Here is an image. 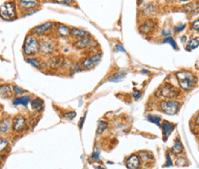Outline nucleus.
I'll use <instances>...</instances> for the list:
<instances>
[{"mask_svg": "<svg viewBox=\"0 0 199 169\" xmlns=\"http://www.w3.org/2000/svg\"><path fill=\"white\" fill-rule=\"evenodd\" d=\"M176 78L179 82L180 86L185 90V91H189L193 89L196 84V77L188 70H182L176 73Z\"/></svg>", "mask_w": 199, "mask_h": 169, "instance_id": "1", "label": "nucleus"}, {"mask_svg": "<svg viewBox=\"0 0 199 169\" xmlns=\"http://www.w3.org/2000/svg\"><path fill=\"white\" fill-rule=\"evenodd\" d=\"M179 94V91L170 83L162 84L156 92V95L159 98H175Z\"/></svg>", "mask_w": 199, "mask_h": 169, "instance_id": "2", "label": "nucleus"}, {"mask_svg": "<svg viewBox=\"0 0 199 169\" xmlns=\"http://www.w3.org/2000/svg\"><path fill=\"white\" fill-rule=\"evenodd\" d=\"M40 48V44L37 40V38H35L32 35H29L24 43V46H23V49L26 55H33L37 53V51Z\"/></svg>", "mask_w": 199, "mask_h": 169, "instance_id": "3", "label": "nucleus"}, {"mask_svg": "<svg viewBox=\"0 0 199 169\" xmlns=\"http://www.w3.org/2000/svg\"><path fill=\"white\" fill-rule=\"evenodd\" d=\"M0 17L10 20L16 17V7L13 2H6L0 7Z\"/></svg>", "mask_w": 199, "mask_h": 169, "instance_id": "4", "label": "nucleus"}, {"mask_svg": "<svg viewBox=\"0 0 199 169\" xmlns=\"http://www.w3.org/2000/svg\"><path fill=\"white\" fill-rule=\"evenodd\" d=\"M180 105L176 101H162L159 104L160 111L167 115H175L179 111Z\"/></svg>", "mask_w": 199, "mask_h": 169, "instance_id": "5", "label": "nucleus"}, {"mask_svg": "<svg viewBox=\"0 0 199 169\" xmlns=\"http://www.w3.org/2000/svg\"><path fill=\"white\" fill-rule=\"evenodd\" d=\"M101 58V54H97L95 55L91 56V58H86L83 61V63H82L83 67H84V69H92V67L100 61Z\"/></svg>", "mask_w": 199, "mask_h": 169, "instance_id": "6", "label": "nucleus"}, {"mask_svg": "<svg viewBox=\"0 0 199 169\" xmlns=\"http://www.w3.org/2000/svg\"><path fill=\"white\" fill-rule=\"evenodd\" d=\"M126 166L129 169H138L140 167V159L136 154H132L126 160Z\"/></svg>", "mask_w": 199, "mask_h": 169, "instance_id": "7", "label": "nucleus"}, {"mask_svg": "<svg viewBox=\"0 0 199 169\" xmlns=\"http://www.w3.org/2000/svg\"><path fill=\"white\" fill-rule=\"evenodd\" d=\"M155 28V22L153 19H147L144 23L141 25V27L139 28L140 31H141L142 33H144V34H148V33H149L150 31H152L154 30Z\"/></svg>", "mask_w": 199, "mask_h": 169, "instance_id": "8", "label": "nucleus"}, {"mask_svg": "<svg viewBox=\"0 0 199 169\" xmlns=\"http://www.w3.org/2000/svg\"><path fill=\"white\" fill-rule=\"evenodd\" d=\"M26 126V120L25 118L21 117V116H19L17 117L15 119H14V122H13V129L17 132H19L21 131L23 129L25 128Z\"/></svg>", "mask_w": 199, "mask_h": 169, "instance_id": "9", "label": "nucleus"}, {"mask_svg": "<svg viewBox=\"0 0 199 169\" xmlns=\"http://www.w3.org/2000/svg\"><path fill=\"white\" fill-rule=\"evenodd\" d=\"M53 23L52 22H46L44 24H42L40 26H37L32 29L33 33H36V34H42V33H44L46 31H48L50 29L53 28Z\"/></svg>", "mask_w": 199, "mask_h": 169, "instance_id": "10", "label": "nucleus"}, {"mask_svg": "<svg viewBox=\"0 0 199 169\" xmlns=\"http://www.w3.org/2000/svg\"><path fill=\"white\" fill-rule=\"evenodd\" d=\"M174 129V125L171 123H169V122H166L164 121L163 122V125H162V130H163V135H164V140L166 141L167 138L169 137V135L171 133V131L173 130Z\"/></svg>", "mask_w": 199, "mask_h": 169, "instance_id": "11", "label": "nucleus"}, {"mask_svg": "<svg viewBox=\"0 0 199 169\" xmlns=\"http://www.w3.org/2000/svg\"><path fill=\"white\" fill-rule=\"evenodd\" d=\"M93 43H94V42H93L91 39H89V38H83L82 40L78 41L75 43V46L77 48H86V47L90 46L91 44H93Z\"/></svg>", "mask_w": 199, "mask_h": 169, "instance_id": "12", "label": "nucleus"}, {"mask_svg": "<svg viewBox=\"0 0 199 169\" xmlns=\"http://www.w3.org/2000/svg\"><path fill=\"white\" fill-rule=\"evenodd\" d=\"M12 95V92H11V88L9 85L2 84L0 85V96L3 98H8Z\"/></svg>", "mask_w": 199, "mask_h": 169, "instance_id": "13", "label": "nucleus"}, {"mask_svg": "<svg viewBox=\"0 0 199 169\" xmlns=\"http://www.w3.org/2000/svg\"><path fill=\"white\" fill-rule=\"evenodd\" d=\"M30 97L29 96H22V97H19L16 98L15 100H13V105H24L27 106L29 102H30Z\"/></svg>", "mask_w": 199, "mask_h": 169, "instance_id": "14", "label": "nucleus"}, {"mask_svg": "<svg viewBox=\"0 0 199 169\" xmlns=\"http://www.w3.org/2000/svg\"><path fill=\"white\" fill-rule=\"evenodd\" d=\"M11 125V120L9 118H4L0 121V133L7 132Z\"/></svg>", "mask_w": 199, "mask_h": 169, "instance_id": "15", "label": "nucleus"}, {"mask_svg": "<svg viewBox=\"0 0 199 169\" xmlns=\"http://www.w3.org/2000/svg\"><path fill=\"white\" fill-rule=\"evenodd\" d=\"M70 34L73 37H77V38H85L86 36H88L89 33L80 29H72L70 31Z\"/></svg>", "mask_w": 199, "mask_h": 169, "instance_id": "16", "label": "nucleus"}, {"mask_svg": "<svg viewBox=\"0 0 199 169\" xmlns=\"http://www.w3.org/2000/svg\"><path fill=\"white\" fill-rule=\"evenodd\" d=\"M183 152V146L182 144V142L179 140H176L175 141V144L171 149V153L175 155H179Z\"/></svg>", "mask_w": 199, "mask_h": 169, "instance_id": "17", "label": "nucleus"}, {"mask_svg": "<svg viewBox=\"0 0 199 169\" xmlns=\"http://www.w3.org/2000/svg\"><path fill=\"white\" fill-rule=\"evenodd\" d=\"M53 49H54V46H53L52 42H50V41L43 42V43H42V46H41V50H42V52L44 53V54L50 53Z\"/></svg>", "mask_w": 199, "mask_h": 169, "instance_id": "18", "label": "nucleus"}, {"mask_svg": "<svg viewBox=\"0 0 199 169\" xmlns=\"http://www.w3.org/2000/svg\"><path fill=\"white\" fill-rule=\"evenodd\" d=\"M31 107H32V109L35 110V111H40V110H42V107H43V102H42L41 99H39V98L34 99L32 102H31Z\"/></svg>", "mask_w": 199, "mask_h": 169, "instance_id": "19", "label": "nucleus"}, {"mask_svg": "<svg viewBox=\"0 0 199 169\" xmlns=\"http://www.w3.org/2000/svg\"><path fill=\"white\" fill-rule=\"evenodd\" d=\"M57 32H58V34H60L61 36H67L70 33V30L67 26L60 24L57 27Z\"/></svg>", "mask_w": 199, "mask_h": 169, "instance_id": "20", "label": "nucleus"}, {"mask_svg": "<svg viewBox=\"0 0 199 169\" xmlns=\"http://www.w3.org/2000/svg\"><path fill=\"white\" fill-rule=\"evenodd\" d=\"M199 46V40L198 39H192L190 40V42L187 43V49L188 50H193L195 49L196 47H198Z\"/></svg>", "mask_w": 199, "mask_h": 169, "instance_id": "21", "label": "nucleus"}, {"mask_svg": "<svg viewBox=\"0 0 199 169\" xmlns=\"http://www.w3.org/2000/svg\"><path fill=\"white\" fill-rule=\"evenodd\" d=\"M148 120L152 122V123H155L157 124V126H160V121H161V118L158 116H154V115H148Z\"/></svg>", "mask_w": 199, "mask_h": 169, "instance_id": "22", "label": "nucleus"}, {"mask_svg": "<svg viewBox=\"0 0 199 169\" xmlns=\"http://www.w3.org/2000/svg\"><path fill=\"white\" fill-rule=\"evenodd\" d=\"M124 78V73L119 72V73H116V74L113 75L108 81H110V82H119V81L123 80Z\"/></svg>", "mask_w": 199, "mask_h": 169, "instance_id": "23", "label": "nucleus"}, {"mask_svg": "<svg viewBox=\"0 0 199 169\" xmlns=\"http://www.w3.org/2000/svg\"><path fill=\"white\" fill-rule=\"evenodd\" d=\"M107 123L104 122V121H99L98 122V129H97V133L98 134H101L102 133L105 129H107Z\"/></svg>", "mask_w": 199, "mask_h": 169, "instance_id": "24", "label": "nucleus"}, {"mask_svg": "<svg viewBox=\"0 0 199 169\" xmlns=\"http://www.w3.org/2000/svg\"><path fill=\"white\" fill-rule=\"evenodd\" d=\"M163 43H169L171 46L174 48V49H177V43L175 42V40H173L172 37H167L166 39L163 40Z\"/></svg>", "mask_w": 199, "mask_h": 169, "instance_id": "25", "label": "nucleus"}, {"mask_svg": "<svg viewBox=\"0 0 199 169\" xmlns=\"http://www.w3.org/2000/svg\"><path fill=\"white\" fill-rule=\"evenodd\" d=\"M7 146H8V141H7V140L3 139V138L0 139V153L4 152V151L7 149Z\"/></svg>", "mask_w": 199, "mask_h": 169, "instance_id": "26", "label": "nucleus"}, {"mask_svg": "<svg viewBox=\"0 0 199 169\" xmlns=\"http://www.w3.org/2000/svg\"><path fill=\"white\" fill-rule=\"evenodd\" d=\"M143 11H144L145 13L150 15V14L155 13V8H154V7L152 6L151 4H147L146 7H144V10H143Z\"/></svg>", "mask_w": 199, "mask_h": 169, "instance_id": "27", "label": "nucleus"}, {"mask_svg": "<svg viewBox=\"0 0 199 169\" xmlns=\"http://www.w3.org/2000/svg\"><path fill=\"white\" fill-rule=\"evenodd\" d=\"M36 1H19V4L23 7H34L36 5Z\"/></svg>", "mask_w": 199, "mask_h": 169, "instance_id": "28", "label": "nucleus"}, {"mask_svg": "<svg viewBox=\"0 0 199 169\" xmlns=\"http://www.w3.org/2000/svg\"><path fill=\"white\" fill-rule=\"evenodd\" d=\"M139 155H140V158L143 162H148L149 161V153L148 152H140L139 153Z\"/></svg>", "mask_w": 199, "mask_h": 169, "instance_id": "29", "label": "nucleus"}, {"mask_svg": "<svg viewBox=\"0 0 199 169\" xmlns=\"http://www.w3.org/2000/svg\"><path fill=\"white\" fill-rule=\"evenodd\" d=\"M27 62L30 63L31 65H32L33 67H40V61L38 59H35V58H29L27 59Z\"/></svg>", "mask_w": 199, "mask_h": 169, "instance_id": "30", "label": "nucleus"}, {"mask_svg": "<svg viewBox=\"0 0 199 169\" xmlns=\"http://www.w3.org/2000/svg\"><path fill=\"white\" fill-rule=\"evenodd\" d=\"M185 158H183V157H180V158H178L177 160H176V165H180V166H182V165H185Z\"/></svg>", "mask_w": 199, "mask_h": 169, "instance_id": "31", "label": "nucleus"}, {"mask_svg": "<svg viewBox=\"0 0 199 169\" xmlns=\"http://www.w3.org/2000/svg\"><path fill=\"white\" fill-rule=\"evenodd\" d=\"M192 28L195 31H199V19L195 20L192 23Z\"/></svg>", "mask_w": 199, "mask_h": 169, "instance_id": "32", "label": "nucleus"}, {"mask_svg": "<svg viewBox=\"0 0 199 169\" xmlns=\"http://www.w3.org/2000/svg\"><path fill=\"white\" fill-rule=\"evenodd\" d=\"M13 91H14L15 94H21L23 93V90L20 87H19V86H14L13 87Z\"/></svg>", "mask_w": 199, "mask_h": 169, "instance_id": "33", "label": "nucleus"}, {"mask_svg": "<svg viewBox=\"0 0 199 169\" xmlns=\"http://www.w3.org/2000/svg\"><path fill=\"white\" fill-rule=\"evenodd\" d=\"M76 117V113L75 112H70V113H67V114L65 115V117L66 118H69V119H72Z\"/></svg>", "mask_w": 199, "mask_h": 169, "instance_id": "34", "label": "nucleus"}, {"mask_svg": "<svg viewBox=\"0 0 199 169\" xmlns=\"http://www.w3.org/2000/svg\"><path fill=\"white\" fill-rule=\"evenodd\" d=\"M133 96H134V98H136V99H139L140 96H141V93H140L139 91H137V90H134Z\"/></svg>", "mask_w": 199, "mask_h": 169, "instance_id": "35", "label": "nucleus"}, {"mask_svg": "<svg viewBox=\"0 0 199 169\" xmlns=\"http://www.w3.org/2000/svg\"><path fill=\"white\" fill-rule=\"evenodd\" d=\"M99 154H100L99 152H94V153H93V154H92V156H91L92 160L98 161V160H99Z\"/></svg>", "mask_w": 199, "mask_h": 169, "instance_id": "36", "label": "nucleus"}, {"mask_svg": "<svg viewBox=\"0 0 199 169\" xmlns=\"http://www.w3.org/2000/svg\"><path fill=\"white\" fill-rule=\"evenodd\" d=\"M184 27H185V25H183V24H180V25H178L177 27H175L174 31H175V32H177V31H183V30L184 29Z\"/></svg>", "mask_w": 199, "mask_h": 169, "instance_id": "37", "label": "nucleus"}, {"mask_svg": "<svg viewBox=\"0 0 199 169\" xmlns=\"http://www.w3.org/2000/svg\"><path fill=\"white\" fill-rule=\"evenodd\" d=\"M115 51H121V52H124V53L125 52L124 48L122 46H120V44H118V46H115Z\"/></svg>", "mask_w": 199, "mask_h": 169, "instance_id": "38", "label": "nucleus"}, {"mask_svg": "<svg viewBox=\"0 0 199 169\" xmlns=\"http://www.w3.org/2000/svg\"><path fill=\"white\" fill-rule=\"evenodd\" d=\"M166 166H169V165H171V161L170 160V154L168 153L167 154V163L165 164Z\"/></svg>", "mask_w": 199, "mask_h": 169, "instance_id": "39", "label": "nucleus"}, {"mask_svg": "<svg viewBox=\"0 0 199 169\" xmlns=\"http://www.w3.org/2000/svg\"><path fill=\"white\" fill-rule=\"evenodd\" d=\"M195 124L196 127L199 128V115H197V116L195 117Z\"/></svg>", "mask_w": 199, "mask_h": 169, "instance_id": "40", "label": "nucleus"}, {"mask_svg": "<svg viewBox=\"0 0 199 169\" xmlns=\"http://www.w3.org/2000/svg\"><path fill=\"white\" fill-rule=\"evenodd\" d=\"M85 117H86V115H85L82 118H81V120H80V124H79V128H82V125H83V123H84Z\"/></svg>", "mask_w": 199, "mask_h": 169, "instance_id": "41", "label": "nucleus"}, {"mask_svg": "<svg viewBox=\"0 0 199 169\" xmlns=\"http://www.w3.org/2000/svg\"><path fill=\"white\" fill-rule=\"evenodd\" d=\"M98 169H103V168H101V167H98Z\"/></svg>", "mask_w": 199, "mask_h": 169, "instance_id": "42", "label": "nucleus"}, {"mask_svg": "<svg viewBox=\"0 0 199 169\" xmlns=\"http://www.w3.org/2000/svg\"><path fill=\"white\" fill-rule=\"evenodd\" d=\"M197 66H199V60H198V62H197Z\"/></svg>", "mask_w": 199, "mask_h": 169, "instance_id": "43", "label": "nucleus"}]
</instances>
